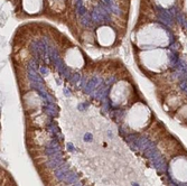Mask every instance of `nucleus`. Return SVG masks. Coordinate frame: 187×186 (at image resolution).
<instances>
[{
	"label": "nucleus",
	"instance_id": "1",
	"mask_svg": "<svg viewBox=\"0 0 187 186\" xmlns=\"http://www.w3.org/2000/svg\"><path fill=\"white\" fill-rule=\"evenodd\" d=\"M131 92V87L128 83L125 82H120L114 84L111 87L110 91V98L112 102H117L119 104L124 103L127 100H129Z\"/></svg>",
	"mask_w": 187,
	"mask_h": 186
},
{
	"label": "nucleus",
	"instance_id": "2",
	"mask_svg": "<svg viewBox=\"0 0 187 186\" xmlns=\"http://www.w3.org/2000/svg\"><path fill=\"white\" fill-rule=\"evenodd\" d=\"M171 173L179 182H187V160L177 157L171 161Z\"/></svg>",
	"mask_w": 187,
	"mask_h": 186
}]
</instances>
